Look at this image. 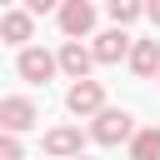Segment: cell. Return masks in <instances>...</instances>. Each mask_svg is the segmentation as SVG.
<instances>
[{
    "label": "cell",
    "instance_id": "6da1fadb",
    "mask_svg": "<svg viewBox=\"0 0 160 160\" xmlns=\"http://www.w3.org/2000/svg\"><path fill=\"white\" fill-rule=\"evenodd\" d=\"M90 135L100 140V145H130L140 130H135V120H130V110H105V115H95V125H90Z\"/></svg>",
    "mask_w": 160,
    "mask_h": 160
},
{
    "label": "cell",
    "instance_id": "7a4b0ae2",
    "mask_svg": "<svg viewBox=\"0 0 160 160\" xmlns=\"http://www.w3.org/2000/svg\"><path fill=\"white\" fill-rule=\"evenodd\" d=\"M65 110H70V115H80V120L105 115V110H110V105H105V85H100V80H80V85H70Z\"/></svg>",
    "mask_w": 160,
    "mask_h": 160
},
{
    "label": "cell",
    "instance_id": "3957f363",
    "mask_svg": "<svg viewBox=\"0 0 160 160\" xmlns=\"http://www.w3.org/2000/svg\"><path fill=\"white\" fill-rule=\"evenodd\" d=\"M0 125H5V135H20V130L40 125L35 100H25V95H5V100H0Z\"/></svg>",
    "mask_w": 160,
    "mask_h": 160
},
{
    "label": "cell",
    "instance_id": "277c9868",
    "mask_svg": "<svg viewBox=\"0 0 160 160\" xmlns=\"http://www.w3.org/2000/svg\"><path fill=\"white\" fill-rule=\"evenodd\" d=\"M15 70H20L25 80L45 85V80L60 70V55H50V50H40V45H25V50H20V60H15Z\"/></svg>",
    "mask_w": 160,
    "mask_h": 160
},
{
    "label": "cell",
    "instance_id": "5b68a950",
    "mask_svg": "<svg viewBox=\"0 0 160 160\" xmlns=\"http://www.w3.org/2000/svg\"><path fill=\"white\" fill-rule=\"evenodd\" d=\"M60 30H65L70 40L90 35V30H95V5H90V0H65V5H60Z\"/></svg>",
    "mask_w": 160,
    "mask_h": 160
},
{
    "label": "cell",
    "instance_id": "8992f818",
    "mask_svg": "<svg viewBox=\"0 0 160 160\" xmlns=\"http://www.w3.org/2000/svg\"><path fill=\"white\" fill-rule=\"evenodd\" d=\"M95 65H120V60H130V50H135V40L125 35V30H105V35H95Z\"/></svg>",
    "mask_w": 160,
    "mask_h": 160
},
{
    "label": "cell",
    "instance_id": "52a82bcc",
    "mask_svg": "<svg viewBox=\"0 0 160 160\" xmlns=\"http://www.w3.org/2000/svg\"><path fill=\"white\" fill-rule=\"evenodd\" d=\"M90 65H95V50L90 45H80V40H65L60 45V70L80 85V80H90Z\"/></svg>",
    "mask_w": 160,
    "mask_h": 160
},
{
    "label": "cell",
    "instance_id": "ba28073f",
    "mask_svg": "<svg viewBox=\"0 0 160 160\" xmlns=\"http://www.w3.org/2000/svg\"><path fill=\"white\" fill-rule=\"evenodd\" d=\"M80 145H85V135H80L75 125H55V130L45 135V150H50L55 160H80Z\"/></svg>",
    "mask_w": 160,
    "mask_h": 160
},
{
    "label": "cell",
    "instance_id": "9c48e42d",
    "mask_svg": "<svg viewBox=\"0 0 160 160\" xmlns=\"http://www.w3.org/2000/svg\"><path fill=\"white\" fill-rule=\"evenodd\" d=\"M30 35H35V15H30V10H5V15H0V40H10V45L25 50Z\"/></svg>",
    "mask_w": 160,
    "mask_h": 160
},
{
    "label": "cell",
    "instance_id": "30bf717a",
    "mask_svg": "<svg viewBox=\"0 0 160 160\" xmlns=\"http://www.w3.org/2000/svg\"><path fill=\"white\" fill-rule=\"evenodd\" d=\"M130 70L135 75H160V40H135V50H130Z\"/></svg>",
    "mask_w": 160,
    "mask_h": 160
},
{
    "label": "cell",
    "instance_id": "8fae6325",
    "mask_svg": "<svg viewBox=\"0 0 160 160\" xmlns=\"http://www.w3.org/2000/svg\"><path fill=\"white\" fill-rule=\"evenodd\" d=\"M130 160H160V125H145L130 140Z\"/></svg>",
    "mask_w": 160,
    "mask_h": 160
},
{
    "label": "cell",
    "instance_id": "7c38bea8",
    "mask_svg": "<svg viewBox=\"0 0 160 160\" xmlns=\"http://www.w3.org/2000/svg\"><path fill=\"white\" fill-rule=\"evenodd\" d=\"M105 15L115 20V30H125V25H135V20L145 15V5H135V0H110V5H105Z\"/></svg>",
    "mask_w": 160,
    "mask_h": 160
},
{
    "label": "cell",
    "instance_id": "4fadbf2b",
    "mask_svg": "<svg viewBox=\"0 0 160 160\" xmlns=\"http://www.w3.org/2000/svg\"><path fill=\"white\" fill-rule=\"evenodd\" d=\"M0 160H25V150H20L15 135H0Z\"/></svg>",
    "mask_w": 160,
    "mask_h": 160
},
{
    "label": "cell",
    "instance_id": "5bb4252c",
    "mask_svg": "<svg viewBox=\"0 0 160 160\" xmlns=\"http://www.w3.org/2000/svg\"><path fill=\"white\" fill-rule=\"evenodd\" d=\"M145 15H150V20L160 25V0H155V5H145Z\"/></svg>",
    "mask_w": 160,
    "mask_h": 160
},
{
    "label": "cell",
    "instance_id": "9a60e30c",
    "mask_svg": "<svg viewBox=\"0 0 160 160\" xmlns=\"http://www.w3.org/2000/svg\"><path fill=\"white\" fill-rule=\"evenodd\" d=\"M80 160H85V155H80Z\"/></svg>",
    "mask_w": 160,
    "mask_h": 160
}]
</instances>
